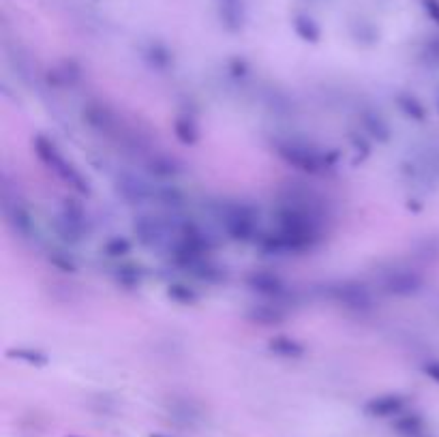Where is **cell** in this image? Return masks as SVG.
<instances>
[{
	"label": "cell",
	"mask_w": 439,
	"mask_h": 437,
	"mask_svg": "<svg viewBox=\"0 0 439 437\" xmlns=\"http://www.w3.org/2000/svg\"><path fill=\"white\" fill-rule=\"evenodd\" d=\"M322 223L307 208L285 204L276 211V227L257 236V244L268 255H302L322 242Z\"/></svg>",
	"instance_id": "obj_1"
},
{
	"label": "cell",
	"mask_w": 439,
	"mask_h": 437,
	"mask_svg": "<svg viewBox=\"0 0 439 437\" xmlns=\"http://www.w3.org/2000/svg\"><path fill=\"white\" fill-rule=\"evenodd\" d=\"M32 146H34V154H37V159L56 174V176L60 180H64L71 189H75L78 193L82 196H88L91 193V185H88V180L82 176V172L71 163L64 159V154L58 150V146L51 142V139H47L45 135H37L32 139Z\"/></svg>",
	"instance_id": "obj_2"
},
{
	"label": "cell",
	"mask_w": 439,
	"mask_h": 437,
	"mask_svg": "<svg viewBox=\"0 0 439 437\" xmlns=\"http://www.w3.org/2000/svg\"><path fill=\"white\" fill-rule=\"evenodd\" d=\"M274 150L287 165L305 174H322L332 167V161L328 159L326 152L313 148L311 144L298 142V139H281V142L274 144Z\"/></svg>",
	"instance_id": "obj_3"
},
{
	"label": "cell",
	"mask_w": 439,
	"mask_h": 437,
	"mask_svg": "<svg viewBox=\"0 0 439 437\" xmlns=\"http://www.w3.org/2000/svg\"><path fill=\"white\" fill-rule=\"evenodd\" d=\"M221 225L236 242L257 240V215L247 204H225L221 208Z\"/></svg>",
	"instance_id": "obj_4"
},
{
	"label": "cell",
	"mask_w": 439,
	"mask_h": 437,
	"mask_svg": "<svg viewBox=\"0 0 439 437\" xmlns=\"http://www.w3.org/2000/svg\"><path fill=\"white\" fill-rule=\"evenodd\" d=\"M328 296L343 309L354 311V313H364V311L373 309L371 292H368V287H364L362 283H356V281H343V283L332 285L328 290Z\"/></svg>",
	"instance_id": "obj_5"
},
{
	"label": "cell",
	"mask_w": 439,
	"mask_h": 437,
	"mask_svg": "<svg viewBox=\"0 0 439 437\" xmlns=\"http://www.w3.org/2000/svg\"><path fill=\"white\" fill-rule=\"evenodd\" d=\"M58 234L64 242H80L88 234V221L84 206L75 200H64L58 217Z\"/></svg>",
	"instance_id": "obj_6"
},
{
	"label": "cell",
	"mask_w": 439,
	"mask_h": 437,
	"mask_svg": "<svg viewBox=\"0 0 439 437\" xmlns=\"http://www.w3.org/2000/svg\"><path fill=\"white\" fill-rule=\"evenodd\" d=\"M247 287L255 294H259L266 300H283L287 296V285L276 272L272 270H253L244 279Z\"/></svg>",
	"instance_id": "obj_7"
},
{
	"label": "cell",
	"mask_w": 439,
	"mask_h": 437,
	"mask_svg": "<svg viewBox=\"0 0 439 437\" xmlns=\"http://www.w3.org/2000/svg\"><path fill=\"white\" fill-rule=\"evenodd\" d=\"M407 405H410V397L399 392H385L366 401L364 414L371 418H396L407 412Z\"/></svg>",
	"instance_id": "obj_8"
},
{
	"label": "cell",
	"mask_w": 439,
	"mask_h": 437,
	"mask_svg": "<svg viewBox=\"0 0 439 437\" xmlns=\"http://www.w3.org/2000/svg\"><path fill=\"white\" fill-rule=\"evenodd\" d=\"M423 276L416 270H392L385 276V290L394 296H414L423 290Z\"/></svg>",
	"instance_id": "obj_9"
},
{
	"label": "cell",
	"mask_w": 439,
	"mask_h": 437,
	"mask_svg": "<svg viewBox=\"0 0 439 437\" xmlns=\"http://www.w3.org/2000/svg\"><path fill=\"white\" fill-rule=\"evenodd\" d=\"M247 320L253 324H261V326H278L287 320V309L283 307L281 300L259 303L247 311Z\"/></svg>",
	"instance_id": "obj_10"
},
{
	"label": "cell",
	"mask_w": 439,
	"mask_h": 437,
	"mask_svg": "<svg viewBox=\"0 0 439 437\" xmlns=\"http://www.w3.org/2000/svg\"><path fill=\"white\" fill-rule=\"evenodd\" d=\"M360 125L364 129V133L375 139L377 144H388L392 139V127L388 118H385L381 112L377 110H366L360 114Z\"/></svg>",
	"instance_id": "obj_11"
},
{
	"label": "cell",
	"mask_w": 439,
	"mask_h": 437,
	"mask_svg": "<svg viewBox=\"0 0 439 437\" xmlns=\"http://www.w3.org/2000/svg\"><path fill=\"white\" fill-rule=\"evenodd\" d=\"M133 234L144 247H156L165 238V225L156 217H137L133 223Z\"/></svg>",
	"instance_id": "obj_12"
},
{
	"label": "cell",
	"mask_w": 439,
	"mask_h": 437,
	"mask_svg": "<svg viewBox=\"0 0 439 437\" xmlns=\"http://www.w3.org/2000/svg\"><path fill=\"white\" fill-rule=\"evenodd\" d=\"M392 431L399 437H433L425 416L418 412H405V414L396 416L392 423Z\"/></svg>",
	"instance_id": "obj_13"
},
{
	"label": "cell",
	"mask_w": 439,
	"mask_h": 437,
	"mask_svg": "<svg viewBox=\"0 0 439 437\" xmlns=\"http://www.w3.org/2000/svg\"><path fill=\"white\" fill-rule=\"evenodd\" d=\"M84 116V122L91 129H95L97 133H112V129L116 127V116L114 112L103 106V103H88V106L84 108L82 112Z\"/></svg>",
	"instance_id": "obj_14"
},
{
	"label": "cell",
	"mask_w": 439,
	"mask_h": 437,
	"mask_svg": "<svg viewBox=\"0 0 439 437\" xmlns=\"http://www.w3.org/2000/svg\"><path fill=\"white\" fill-rule=\"evenodd\" d=\"M116 189H118V196H120L122 200H127L129 204H142V202L154 198V193H156L154 189H150L148 185H144L142 180H137V178H133V176H122V178H118Z\"/></svg>",
	"instance_id": "obj_15"
},
{
	"label": "cell",
	"mask_w": 439,
	"mask_h": 437,
	"mask_svg": "<svg viewBox=\"0 0 439 437\" xmlns=\"http://www.w3.org/2000/svg\"><path fill=\"white\" fill-rule=\"evenodd\" d=\"M268 352L285 360H298L307 354V345L289 335H276L268 339Z\"/></svg>",
	"instance_id": "obj_16"
},
{
	"label": "cell",
	"mask_w": 439,
	"mask_h": 437,
	"mask_svg": "<svg viewBox=\"0 0 439 437\" xmlns=\"http://www.w3.org/2000/svg\"><path fill=\"white\" fill-rule=\"evenodd\" d=\"M5 219L7 225L15 234H20L22 238H30L32 232H37V227H34L32 215L28 213V208L20 206V204H13V206H5Z\"/></svg>",
	"instance_id": "obj_17"
},
{
	"label": "cell",
	"mask_w": 439,
	"mask_h": 437,
	"mask_svg": "<svg viewBox=\"0 0 439 437\" xmlns=\"http://www.w3.org/2000/svg\"><path fill=\"white\" fill-rule=\"evenodd\" d=\"M217 13L221 24L230 32H240L244 26L242 0H217Z\"/></svg>",
	"instance_id": "obj_18"
},
{
	"label": "cell",
	"mask_w": 439,
	"mask_h": 437,
	"mask_svg": "<svg viewBox=\"0 0 439 437\" xmlns=\"http://www.w3.org/2000/svg\"><path fill=\"white\" fill-rule=\"evenodd\" d=\"M174 135L185 146H195L200 142V127L198 120L191 114H178L174 118Z\"/></svg>",
	"instance_id": "obj_19"
},
{
	"label": "cell",
	"mask_w": 439,
	"mask_h": 437,
	"mask_svg": "<svg viewBox=\"0 0 439 437\" xmlns=\"http://www.w3.org/2000/svg\"><path fill=\"white\" fill-rule=\"evenodd\" d=\"M144 60L150 69L154 71H167L174 62V56L167 45H163L161 41H150L144 47Z\"/></svg>",
	"instance_id": "obj_20"
},
{
	"label": "cell",
	"mask_w": 439,
	"mask_h": 437,
	"mask_svg": "<svg viewBox=\"0 0 439 437\" xmlns=\"http://www.w3.org/2000/svg\"><path fill=\"white\" fill-rule=\"evenodd\" d=\"M394 103H396V108H399V112L405 116V118H410V120H416V122H425L427 120V108H425V103L420 101L416 95H412V93H399L396 97H394Z\"/></svg>",
	"instance_id": "obj_21"
},
{
	"label": "cell",
	"mask_w": 439,
	"mask_h": 437,
	"mask_svg": "<svg viewBox=\"0 0 439 437\" xmlns=\"http://www.w3.org/2000/svg\"><path fill=\"white\" fill-rule=\"evenodd\" d=\"M292 24H294L296 34L302 41H307V43H320L322 41V28L318 22L313 20V17H309L305 13H298Z\"/></svg>",
	"instance_id": "obj_22"
},
{
	"label": "cell",
	"mask_w": 439,
	"mask_h": 437,
	"mask_svg": "<svg viewBox=\"0 0 439 437\" xmlns=\"http://www.w3.org/2000/svg\"><path fill=\"white\" fill-rule=\"evenodd\" d=\"M167 298L176 305H182V307H189V305H195L200 300V294L195 287H191L189 283H182V281H174L167 285Z\"/></svg>",
	"instance_id": "obj_23"
},
{
	"label": "cell",
	"mask_w": 439,
	"mask_h": 437,
	"mask_svg": "<svg viewBox=\"0 0 439 437\" xmlns=\"http://www.w3.org/2000/svg\"><path fill=\"white\" fill-rule=\"evenodd\" d=\"M148 172L156 180H171L180 174V167L169 156H154V159L148 163Z\"/></svg>",
	"instance_id": "obj_24"
},
{
	"label": "cell",
	"mask_w": 439,
	"mask_h": 437,
	"mask_svg": "<svg viewBox=\"0 0 439 437\" xmlns=\"http://www.w3.org/2000/svg\"><path fill=\"white\" fill-rule=\"evenodd\" d=\"M116 281L122 285V287H137L142 285V268H139L137 264H131V261H120V264L116 266Z\"/></svg>",
	"instance_id": "obj_25"
},
{
	"label": "cell",
	"mask_w": 439,
	"mask_h": 437,
	"mask_svg": "<svg viewBox=\"0 0 439 437\" xmlns=\"http://www.w3.org/2000/svg\"><path fill=\"white\" fill-rule=\"evenodd\" d=\"M9 358H15V360H22V362H28V364H34V366H45L49 362V356L39 352V349H30V347H15V349H9L7 352Z\"/></svg>",
	"instance_id": "obj_26"
},
{
	"label": "cell",
	"mask_w": 439,
	"mask_h": 437,
	"mask_svg": "<svg viewBox=\"0 0 439 437\" xmlns=\"http://www.w3.org/2000/svg\"><path fill=\"white\" fill-rule=\"evenodd\" d=\"M131 249H133V244L125 236H114V238H110L108 242L103 244V253L108 255V257H112V259L127 257L131 253Z\"/></svg>",
	"instance_id": "obj_27"
},
{
	"label": "cell",
	"mask_w": 439,
	"mask_h": 437,
	"mask_svg": "<svg viewBox=\"0 0 439 437\" xmlns=\"http://www.w3.org/2000/svg\"><path fill=\"white\" fill-rule=\"evenodd\" d=\"M154 198L159 200L161 204L169 206V208H180V206L185 204V198H182V193H180V189L174 187V185H163V187H159V189H156Z\"/></svg>",
	"instance_id": "obj_28"
},
{
	"label": "cell",
	"mask_w": 439,
	"mask_h": 437,
	"mask_svg": "<svg viewBox=\"0 0 439 437\" xmlns=\"http://www.w3.org/2000/svg\"><path fill=\"white\" fill-rule=\"evenodd\" d=\"M49 261L54 264L58 270L62 272H75L78 266H75V261L69 257V253H62V251H51L49 253Z\"/></svg>",
	"instance_id": "obj_29"
},
{
	"label": "cell",
	"mask_w": 439,
	"mask_h": 437,
	"mask_svg": "<svg viewBox=\"0 0 439 437\" xmlns=\"http://www.w3.org/2000/svg\"><path fill=\"white\" fill-rule=\"evenodd\" d=\"M230 71H232L234 78H244V75H247V71H249V64H247V60H244V58H232L230 60Z\"/></svg>",
	"instance_id": "obj_30"
},
{
	"label": "cell",
	"mask_w": 439,
	"mask_h": 437,
	"mask_svg": "<svg viewBox=\"0 0 439 437\" xmlns=\"http://www.w3.org/2000/svg\"><path fill=\"white\" fill-rule=\"evenodd\" d=\"M423 373H425L429 379H433L435 383H439V360H429V362H425V364H423Z\"/></svg>",
	"instance_id": "obj_31"
},
{
	"label": "cell",
	"mask_w": 439,
	"mask_h": 437,
	"mask_svg": "<svg viewBox=\"0 0 439 437\" xmlns=\"http://www.w3.org/2000/svg\"><path fill=\"white\" fill-rule=\"evenodd\" d=\"M423 5H425L427 15L439 26V0H423Z\"/></svg>",
	"instance_id": "obj_32"
},
{
	"label": "cell",
	"mask_w": 439,
	"mask_h": 437,
	"mask_svg": "<svg viewBox=\"0 0 439 437\" xmlns=\"http://www.w3.org/2000/svg\"><path fill=\"white\" fill-rule=\"evenodd\" d=\"M429 51H431L433 60H439V41H431L429 43Z\"/></svg>",
	"instance_id": "obj_33"
},
{
	"label": "cell",
	"mask_w": 439,
	"mask_h": 437,
	"mask_svg": "<svg viewBox=\"0 0 439 437\" xmlns=\"http://www.w3.org/2000/svg\"><path fill=\"white\" fill-rule=\"evenodd\" d=\"M150 437H167V435H159V433H152Z\"/></svg>",
	"instance_id": "obj_34"
},
{
	"label": "cell",
	"mask_w": 439,
	"mask_h": 437,
	"mask_svg": "<svg viewBox=\"0 0 439 437\" xmlns=\"http://www.w3.org/2000/svg\"><path fill=\"white\" fill-rule=\"evenodd\" d=\"M67 437H80V435H67Z\"/></svg>",
	"instance_id": "obj_35"
}]
</instances>
